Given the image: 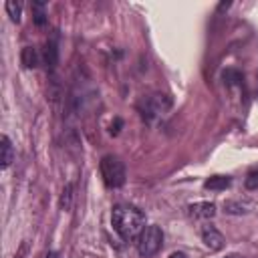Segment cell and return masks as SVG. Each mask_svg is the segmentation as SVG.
Returning a JSON list of instances; mask_svg holds the SVG:
<instances>
[{
	"mask_svg": "<svg viewBox=\"0 0 258 258\" xmlns=\"http://www.w3.org/2000/svg\"><path fill=\"white\" fill-rule=\"evenodd\" d=\"M137 252L143 258H151L153 254L159 252L161 244H163V232L159 226H145L143 232L137 236Z\"/></svg>",
	"mask_w": 258,
	"mask_h": 258,
	"instance_id": "obj_2",
	"label": "cell"
},
{
	"mask_svg": "<svg viewBox=\"0 0 258 258\" xmlns=\"http://www.w3.org/2000/svg\"><path fill=\"white\" fill-rule=\"evenodd\" d=\"M224 258H244L242 254H228V256H224Z\"/></svg>",
	"mask_w": 258,
	"mask_h": 258,
	"instance_id": "obj_18",
	"label": "cell"
},
{
	"mask_svg": "<svg viewBox=\"0 0 258 258\" xmlns=\"http://www.w3.org/2000/svg\"><path fill=\"white\" fill-rule=\"evenodd\" d=\"M224 208H226V212H230V214H244V212H246L244 206H238V204H234V202H226Z\"/></svg>",
	"mask_w": 258,
	"mask_h": 258,
	"instance_id": "obj_16",
	"label": "cell"
},
{
	"mask_svg": "<svg viewBox=\"0 0 258 258\" xmlns=\"http://www.w3.org/2000/svg\"><path fill=\"white\" fill-rule=\"evenodd\" d=\"M46 258H58V254H56V252H48Z\"/></svg>",
	"mask_w": 258,
	"mask_h": 258,
	"instance_id": "obj_20",
	"label": "cell"
},
{
	"mask_svg": "<svg viewBox=\"0 0 258 258\" xmlns=\"http://www.w3.org/2000/svg\"><path fill=\"white\" fill-rule=\"evenodd\" d=\"M246 187L248 189H258V169H254V171H250L248 175H246Z\"/></svg>",
	"mask_w": 258,
	"mask_h": 258,
	"instance_id": "obj_15",
	"label": "cell"
},
{
	"mask_svg": "<svg viewBox=\"0 0 258 258\" xmlns=\"http://www.w3.org/2000/svg\"><path fill=\"white\" fill-rule=\"evenodd\" d=\"M38 52L34 46H24L22 52H20V60H22V67L24 69H34L38 64Z\"/></svg>",
	"mask_w": 258,
	"mask_h": 258,
	"instance_id": "obj_7",
	"label": "cell"
},
{
	"mask_svg": "<svg viewBox=\"0 0 258 258\" xmlns=\"http://www.w3.org/2000/svg\"><path fill=\"white\" fill-rule=\"evenodd\" d=\"M119 125H121V121L117 119V121H115V127H119ZM117 131H119V129H111V133H117Z\"/></svg>",
	"mask_w": 258,
	"mask_h": 258,
	"instance_id": "obj_19",
	"label": "cell"
},
{
	"mask_svg": "<svg viewBox=\"0 0 258 258\" xmlns=\"http://www.w3.org/2000/svg\"><path fill=\"white\" fill-rule=\"evenodd\" d=\"M187 214L196 220H208L216 216V204L212 202H198V204H189L187 206Z\"/></svg>",
	"mask_w": 258,
	"mask_h": 258,
	"instance_id": "obj_4",
	"label": "cell"
},
{
	"mask_svg": "<svg viewBox=\"0 0 258 258\" xmlns=\"http://www.w3.org/2000/svg\"><path fill=\"white\" fill-rule=\"evenodd\" d=\"M202 240H204V244H206L210 250H220V248H224V236H222V232H220L218 228H214V226H204V228H202Z\"/></svg>",
	"mask_w": 258,
	"mask_h": 258,
	"instance_id": "obj_5",
	"label": "cell"
},
{
	"mask_svg": "<svg viewBox=\"0 0 258 258\" xmlns=\"http://www.w3.org/2000/svg\"><path fill=\"white\" fill-rule=\"evenodd\" d=\"M44 2H32V16H34V24L36 26H44L46 22V12H44Z\"/></svg>",
	"mask_w": 258,
	"mask_h": 258,
	"instance_id": "obj_11",
	"label": "cell"
},
{
	"mask_svg": "<svg viewBox=\"0 0 258 258\" xmlns=\"http://www.w3.org/2000/svg\"><path fill=\"white\" fill-rule=\"evenodd\" d=\"M73 204V183H67L62 194H60V208L62 210H69Z\"/></svg>",
	"mask_w": 258,
	"mask_h": 258,
	"instance_id": "obj_13",
	"label": "cell"
},
{
	"mask_svg": "<svg viewBox=\"0 0 258 258\" xmlns=\"http://www.w3.org/2000/svg\"><path fill=\"white\" fill-rule=\"evenodd\" d=\"M42 58H44V64H46V69H54V64H56V60H58V48H56V44H54L52 40L44 44V50H42Z\"/></svg>",
	"mask_w": 258,
	"mask_h": 258,
	"instance_id": "obj_9",
	"label": "cell"
},
{
	"mask_svg": "<svg viewBox=\"0 0 258 258\" xmlns=\"http://www.w3.org/2000/svg\"><path fill=\"white\" fill-rule=\"evenodd\" d=\"M169 258H187L183 252H173V254H169Z\"/></svg>",
	"mask_w": 258,
	"mask_h": 258,
	"instance_id": "obj_17",
	"label": "cell"
},
{
	"mask_svg": "<svg viewBox=\"0 0 258 258\" xmlns=\"http://www.w3.org/2000/svg\"><path fill=\"white\" fill-rule=\"evenodd\" d=\"M0 149H2V169H6L10 163H12V159H14V149H12V143H10V139L6 137V135H2V139H0Z\"/></svg>",
	"mask_w": 258,
	"mask_h": 258,
	"instance_id": "obj_10",
	"label": "cell"
},
{
	"mask_svg": "<svg viewBox=\"0 0 258 258\" xmlns=\"http://www.w3.org/2000/svg\"><path fill=\"white\" fill-rule=\"evenodd\" d=\"M224 81H226L228 85H236V83L242 81V75H240L238 71H232V69H230V71L224 73Z\"/></svg>",
	"mask_w": 258,
	"mask_h": 258,
	"instance_id": "obj_14",
	"label": "cell"
},
{
	"mask_svg": "<svg viewBox=\"0 0 258 258\" xmlns=\"http://www.w3.org/2000/svg\"><path fill=\"white\" fill-rule=\"evenodd\" d=\"M6 12L12 22H20V12H22V2L18 0H8L6 2Z\"/></svg>",
	"mask_w": 258,
	"mask_h": 258,
	"instance_id": "obj_12",
	"label": "cell"
},
{
	"mask_svg": "<svg viewBox=\"0 0 258 258\" xmlns=\"http://www.w3.org/2000/svg\"><path fill=\"white\" fill-rule=\"evenodd\" d=\"M165 107H169V101L163 99V95H153L145 101V111H143V117L145 119H151L155 115H159Z\"/></svg>",
	"mask_w": 258,
	"mask_h": 258,
	"instance_id": "obj_6",
	"label": "cell"
},
{
	"mask_svg": "<svg viewBox=\"0 0 258 258\" xmlns=\"http://www.w3.org/2000/svg\"><path fill=\"white\" fill-rule=\"evenodd\" d=\"M111 224H113L115 232L125 242H129V240H137V236L143 232V228H145V216H143L141 210H137L133 206L119 204L111 212Z\"/></svg>",
	"mask_w": 258,
	"mask_h": 258,
	"instance_id": "obj_1",
	"label": "cell"
},
{
	"mask_svg": "<svg viewBox=\"0 0 258 258\" xmlns=\"http://www.w3.org/2000/svg\"><path fill=\"white\" fill-rule=\"evenodd\" d=\"M101 175H103V181L109 185V187H121L125 183V165L119 157L115 155H105L101 159Z\"/></svg>",
	"mask_w": 258,
	"mask_h": 258,
	"instance_id": "obj_3",
	"label": "cell"
},
{
	"mask_svg": "<svg viewBox=\"0 0 258 258\" xmlns=\"http://www.w3.org/2000/svg\"><path fill=\"white\" fill-rule=\"evenodd\" d=\"M230 183H232V179H230L228 175H212L210 179H206V181H204V187H206V189L220 191V189L230 187Z\"/></svg>",
	"mask_w": 258,
	"mask_h": 258,
	"instance_id": "obj_8",
	"label": "cell"
}]
</instances>
